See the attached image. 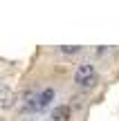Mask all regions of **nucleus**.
Returning <instances> with one entry per match:
<instances>
[{
	"label": "nucleus",
	"mask_w": 119,
	"mask_h": 121,
	"mask_svg": "<svg viewBox=\"0 0 119 121\" xmlns=\"http://www.w3.org/2000/svg\"><path fill=\"white\" fill-rule=\"evenodd\" d=\"M74 81L79 83L81 87H92L97 83V74H94V67L90 63H81L74 72Z\"/></svg>",
	"instance_id": "f257e3e1"
},
{
	"label": "nucleus",
	"mask_w": 119,
	"mask_h": 121,
	"mask_svg": "<svg viewBox=\"0 0 119 121\" xmlns=\"http://www.w3.org/2000/svg\"><path fill=\"white\" fill-rule=\"evenodd\" d=\"M52 121H70V108H67V105H58V108H54Z\"/></svg>",
	"instance_id": "7ed1b4c3"
},
{
	"label": "nucleus",
	"mask_w": 119,
	"mask_h": 121,
	"mask_svg": "<svg viewBox=\"0 0 119 121\" xmlns=\"http://www.w3.org/2000/svg\"><path fill=\"white\" fill-rule=\"evenodd\" d=\"M61 52H63V54H79L81 47H76V45H63Z\"/></svg>",
	"instance_id": "39448f33"
},
{
	"label": "nucleus",
	"mask_w": 119,
	"mask_h": 121,
	"mask_svg": "<svg viewBox=\"0 0 119 121\" xmlns=\"http://www.w3.org/2000/svg\"><path fill=\"white\" fill-rule=\"evenodd\" d=\"M16 96H13L11 87H7L4 83H0V108H11Z\"/></svg>",
	"instance_id": "f03ea898"
},
{
	"label": "nucleus",
	"mask_w": 119,
	"mask_h": 121,
	"mask_svg": "<svg viewBox=\"0 0 119 121\" xmlns=\"http://www.w3.org/2000/svg\"><path fill=\"white\" fill-rule=\"evenodd\" d=\"M52 99H54V90H49V87H47V90H43V94L36 99V103H38V110H40V108H45V105H49V101H52Z\"/></svg>",
	"instance_id": "20e7f679"
}]
</instances>
